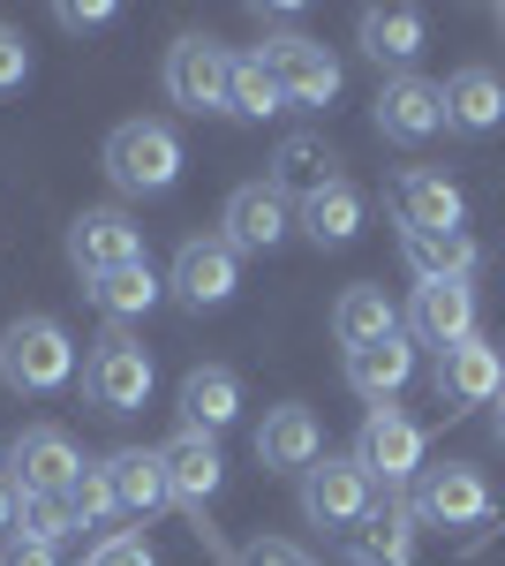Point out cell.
Returning <instances> with one entry per match:
<instances>
[{
    "label": "cell",
    "mask_w": 505,
    "mask_h": 566,
    "mask_svg": "<svg viewBox=\"0 0 505 566\" xmlns=\"http://www.w3.org/2000/svg\"><path fill=\"white\" fill-rule=\"evenodd\" d=\"M106 175L128 197H167L173 181H181V136L167 122H122V129L106 136Z\"/></svg>",
    "instance_id": "cell-1"
},
{
    "label": "cell",
    "mask_w": 505,
    "mask_h": 566,
    "mask_svg": "<svg viewBox=\"0 0 505 566\" xmlns=\"http://www.w3.org/2000/svg\"><path fill=\"white\" fill-rule=\"evenodd\" d=\"M76 370V348L53 317H15L0 333V386L8 392H61Z\"/></svg>",
    "instance_id": "cell-2"
},
{
    "label": "cell",
    "mask_w": 505,
    "mask_h": 566,
    "mask_svg": "<svg viewBox=\"0 0 505 566\" xmlns=\"http://www.w3.org/2000/svg\"><path fill=\"white\" fill-rule=\"evenodd\" d=\"M227 76H234V53L204 31L167 45V98L189 114H227Z\"/></svg>",
    "instance_id": "cell-3"
},
{
    "label": "cell",
    "mask_w": 505,
    "mask_h": 566,
    "mask_svg": "<svg viewBox=\"0 0 505 566\" xmlns=\"http://www.w3.org/2000/svg\"><path fill=\"white\" fill-rule=\"evenodd\" d=\"M370 506H378V483L362 476L355 453H325V461L302 476V514H309L317 528H339V536H347Z\"/></svg>",
    "instance_id": "cell-4"
},
{
    "label": "cell",
    "mask_w": 505,
    "mask_h": 566,
    "mask_svg": "<svg viewBox=\"0 0 505 566\" xmlns=\"http://www.w3.org/2000/svg\"><path fill=\"white\" fill-rule=\"evenodd\" d=\"M84 392H91L98 416H136L151 400V355H144V340L106 333L98 355H91V370H84Z\"/></svg>",
    "instance_id": "cell-5"
},
{
    "label": "cell",
    "mask_w": 505,
    "mask_h": 566,
    "mask_svg": "<svg viewBox=\"0 0 505 566\" xmlns=\"http://www.w3.org/2000/svg\"><path fill=\"white\" fill-rule=\"evenodd\" d=\"M144 258V227L114 205H91V212L69 219V264L84 272V280H106V272H122V264Z\"/></svg>",
    "instance_id": "cell-6"
},
{
    "label": "cell",
    "mask_w": 505,
    "mask_h": 566,
    "mask_svg": "<svg viewBox=\"0 0 505 566\" xmlns=\"http://www.w3.org/2000/svg\"><path fill=\"white\" fill-rule=\"evenodd\" d=\"M415 522H438V528H475L491 522V483H483V469H467V461H445V469H422L415 483Z\"/></svg>",
    "instance_id": "cell-7"
},
{
    "label": "cell",
    "mask_w": 505,
    "mask_h": 566,
    "mask_svg": "<svg viewBox=\"0 0 505 566\" xmlns=\"http://www.w3.org/2000/svg\"><path fill=\"white\" fill-rule=\"evenodd\" d=\"M355 461L370 483H408L422 476V423H408L392 400L362 416V438H355Z\"/></svg>",
    "instance_id": "cell-8"
},
{
    "label": "cell",
    "mask_w": 505,
    "mask_h": 566,
    "mask_svg": "<svg viewBox=\"0 0 505 566\" xmlns=\"http://www.w3.org/2000/svg\"><path fill=\"white\" fill-rule=\"evenodd\" d=\"M234 287H242V258L227 250V234H197V242L173 250V295L189 310L234 303Z\"/></svg>",
    "instance_id": "cell-9"
},
{
    "label": "cell",
    "mask_w": 505,
    "mask_h": 566,
    "mask_svg": "<svg viewBox=\"0 0 505 566\" xmlns=\"http://www.w3.org/2000/svg\"><path fill=\"white\" fill-rule=\"evenodd\" d=\"M8 469H15V499H39V491H69V483L84 476V461H76L69 431H53V423H39V431L15 438V446H8Z\"/></svg>",
    "instance_id": "cell-10"
},
{
    "label": "cell",
    "mask_w": 505,
    "mask_h": 566,
    "mask_svg": "<svg viewBox=\"0 0 505 566\" xmlns=\"http://www.w3.org/2000/svg\"><path fill=\"white\" fill-rule=\"evenodd\" d=\"M445 129V84H422V76H392L378 91V136L385 144H430Z\"/></svg>",
    "instance_id": "cell-11"
},
{
    "label": "cell",
    "mask_w": 505,
    "mask_h": 566,
    "mask_svg": "<svg viewBox=\"0 0 505 566\" xmlns=\"http://www.w3.org/2000/svg\"><path fill=\"white\" fill-rule=\"evenodd\" d=\"M219 227H227V250L242 258V250H280L295 219H287V197H280L272 181H242V189L227 197Z\"/></svg>",
    "instance_id": "cell-12"
},
{
    "label": "cell",
    "mask_w": 505,
    "mask_h": 566,
    "mask_svg": "<svg viewBox=\"0 0 505 566\" xmlns=\"http://www.w3.org/2000/svg\"><path fill=\"white\" fill-rule=\"evenodd\" d=\"M264 61H272L280 91H287V106H333L339 98V61L317 39H272Z\"/></svg>",
    "instance_id": "cell-13"
},
{
    "label": "cell",
    "mask_w": 505,
    "mask_h": 566,
    "mask_svg": "<svg viewBox=\"0 0 505 566\" xmlns=\"http://www.w3.org/2000/svg\"><path fill=\"white\" fill-rule=\"evenodd\" d=\"M392 212H400V234H445V227H467V197L445 175L408 167L392 181Z\"/></svg>",
    "instance_id": "cell-14"
},
{
    "label": "cell",
    "mask_w": 505,
    "mask_h": 566,
    "mask_svg": "<svg viewBox=\"0 0 505 566\" xmlns=\"http://www.w3.org/2000/svg\"><path fill=\"white\" fill-rule=\"evenodd\" d=\"M408 333L430 340L438 355L461 348V340H475V287H467V280H430V287H415Z\"/></svg>",
    "instance_id": "cell-15"
},
{
    "label": "cell",
    "mask_w": 505,
    "mask_h": 566,
    "mask_svg": "<svg viewBox=\"0 0 505 566\" xmlns=\"http://www.w3.org/2000/svg\"><path fill=\"white\" fill-rule=\"evenodd\" d=\"M347 559L355 566H415V506L378 499L362 522L347 528Z\"/></svg>",
    "instance_id": "cell-16"
},
{
    "label": "cell",
    "mask_w": 505,
    "mask_h": 566,
    "mask_svg": "<svg viewBox=\"0 0 505 566\" xmlns=\"http://www.w3.org/2000/svg\"><path fill=\"white\" fill-rule=\"evenodd\" d=\"M256 461L264 469H280V476H309L317 461H325V431H317V416L309 408H272L264 423H256Z\"/></svg>",
    "instance_id": "cell-17"
},
{
    "label": "cell",
    "mask_w": 505,
    "mask_h": 566,
    "mask_svg": "<svg viewBox=\"0 0 505 566\" xmlns=\"http://www.w3.org/2000/svg\"><path fill=\"white\" fill-rule=\"evenodd\" d=\"M234 416H242V378H234L227 363H197V370L181 378V431L219 438Z\"/></svg>",
    "instance_id": "cell-18"
},
{
    "label": "cell",
    "mask_w": 505,
    "mask_h": 566,
    "mask_svg": "<svg viewBox=\"0 0 505 566\" xmlns=\"http://www.w3.org/2000/svg\"><path fill=\"white\" fill-rule=\"evenodd\" d=\"M159 469H167V491L181 499V506H204L211 491H219V476H227V461H219V438L204 431H181L159 446Z\"/></svg>",
    "instance_id": "cell-19"
},
{
    "label": "cell",
    "mask_w": 505,
    "mask_h": 566,
    "mask_svg": "<svg viewBox=\"0 0 505 566\" xmlns=\"http://www.w3.org/2000/svg\"><path fill=\"white\" fill-rule=\"evenodd\" d=\"M438 392L445 400H467V408H483V400H498L505 392V355L491 340H461V348L438 355Z\"/></svg>",
    "instance_id": "cell-20"
},
{
    "label": "cell",
    "mask_w": 505,
    "mask_h": 566,
    "mask_svg": "<svg viewBox=\"0 0 505 566\" xmlns=\"http://www.w3.org/2000/svg\"><path fill=\"white\" fill-rule=\"evenodd\" d=\"M264 181H272L280 197H302V205H309V197H325L339 181V151L325 136H287V144L272 151V175Z\"/></svg>",
    "instance_id": "cell-21"
},
{
    "label": "cell",
    "mask_w": 505,
    "mask_h": 566,
    "mask_svg": "<svg viewBox=\"0 0 505 566\" xmlns=\"http://www.w3.org/2000/svg\"><path fill=\"white\" fill-rule=\"evenodd\" d=\"M408 378H415V348H408V333H392V340H378V348H355V355H347V386L362 392L370 408H385Z\"/></svg>",
    "instance_id": "cell-22"
},
{
    "label": "cell",
    "mask_w": 505,
    "mask_h": 566,
    "mask_svg": "<svg viewBox=\"0 0 505 566\" xmlns=\"http://www.w3.org/2000/svg\"><path fill=\"white\" fill-rule=\"evenodd\" d=\"M505 122V84L491 69H461L453 84H445V129L461 136H491Z\"/></svg>",
    "instance_id": "cell-23"
},
{
    "label": "cell",
    "mask_w": 505,
    "mask_h": 566,
    "mask_svg": "<svg viewBox=\"0 0 505 566\" xmlns=\"http://www.w3.org/2000/svg\"><path fill=\"white\" fill-rule=\"evenodd\" d=\"M392 333H400V310L385 303V287H347V295L333 303V340L347 355L378 348V340H392Z\"/></svg>",
    "instance_id": "cell-24"
},
{
    "label": "cell",
    "mask_w": 505,
    "mask_h": 566,
    "mask_svg": "<svg viewBox=\"0 0 505 566\" xmlns=\"http://www.w3.org/2000/svg\"><path fill=\"white\" fill-rule=\"evenodd\" d=\"M422 39H430L422 8H370V15H362V53H370L378 69H400V76H408V61L422 53Z\"/></svg>",
    "instance_id": "cell-25"
},
{
    "label": "cell",
    "mask_w": 505,
    "mask_h": 566,
    "mask_svg": "<svg viewBox=\"0 0 505 566\" xmlns=\"http://www.w3.org/2000/svg\"><path fill=\"white\" fill-rule=\"evenodd\" d=\"M400 258H408V272L430 287V280H467L483 250H475L467 227H445V234H400Z\"/></svg>",
    "instance_id": "cell-26"
},
{
    "label": "cell",
    "mask_w": 505,
    "mask_h": 566,
    "mask_svg": "<svg viewBox=\"0 0 505 566\" xmlns=\"http://www.w3.org/2000/svg\"><path fill=\"white\" fill-rule=\"evenodd\" d=\"M106 491H114V506H122V514H159V506L173 499L159 453H144V446H128V453L106 461Z\"/></svg>",
    "instance_id": "cell-27"
},
{
    "label": "cell",
    "mask_w": 505,
    "mask_h": 566,
    "mask_svg": "<svg viewBox=\"0 0 505 566\" xmlns=\"http://www.w3.org/2000/svg\"><path fill=\"white\" fill-rule=\"evenodd\" d=\"M280 106H287V91H280V76H272L264 45H256V53H234V76H227V114L264 122V114H280Z\"/></svg>",
    "instance_id": "cell-28"
},
{
    "label": "cell",
    "mask_w": 505,
    "mask_h": 566,
    "mask_svg": "<svg viewBox=\"0 0 505 566\" xmlns=\"http://www.w3.org/2000/svg\"><path fill=\"white\" fill-rule=\"evenodd\" d=\"M302 234H309L317 250H339V242H355V234H362V197H355L347 181H333L325 197H309V205H302Z\"/></svg>",
    "instance_id": "cell-29"
},
{
    "label": "cell",
    "mask_w": 505,
    "mask_h": 566,
    "mask_svg": "<svg viewBox=\"0 0 505 566\" xmlns=\"http://www.w3.org/2000/svg\"><path fill=\"white\" fill-rule=\"evenodd\" d=\"M91 303L106 310L114 325H122V317H144V310L159 303V272H151V258L122 264V272H106V280H91Z\"/></svg>",
    "instance_id": "cell-30"
},
{
    "label": "cell",
    "mask_w": 505,
    "mask_h": 566,
    "mask_svg": "<svg viewBox=\"0 0 505 566\" xmlns=\"http://www.w3.org/2000/svg\"><path fill=\"white\" fill-rule=\"evenodd\" d=\"M69 528H76V514H69V499H61V491L15 499V536H39V544H53V536H69Z\"/></svg>",
    "instance_id": "cell-31"
},
{
    "label": "cell",
    "mask_w": 505,
    "mask_h": 566,
    "mask_svg": "<svg viewBox=\"0 0 505 566\" xmlns=\"http://www.w3.org/2000/svg\"><path fill=\"white\" fill-rule=\"evenodd\" d=\"M69 499V514H76V528H91V522H106L114 514V491H106V469H84V476L61 491Z\"/></svg>",
    "instance_id": "cell-32"
},
{
    "label": "cell",
    "mask_w": 505,
    "mask_h": 566,
    "mask_svg": "<svg viewBox=\"0 0 505 566\" xmlns=\"http://www.w3.org/2000/svg\"><path fill=\"white\" fill-rule=\"evenodd\" d=\"M31 84V45H23V31H8V23H0V98H8V91H23Z\"/></svg>",
    "instance_id": "cell-33"
},
{
    "label": "cell",
    "mask_w": 505,
    "mask_h": 566,
    "mask_svg": "<svg viewBox=\"0 0 505 566\" xmlns=\"http://www.w3.org/2000/svg\"><path fill=\"white\" fill-rule=\"evenodd\" d=\"M84 566H159V552L144 536H106V544H91Z\"/></svg>",
    "instance_id": "cell-34"
},
{
    "label": "cell",
    "mask_w": 505,
    "mask_h": 566,
    "mask_svg": "<svg viewBox=\"0 0 505 566\" xmlns=\"http://www.w3.org/2000/svg\"><path fill=\"white\" fill-rule=\"evenodd\" d=\"M53 23L61 31H98V23H114V0H61Z\"/></svg>",
    "instance_id": "cell-35"
},
{
    "label": "cell",
    "mask_w": 505,
    "mask_h": 566,
    "mask_svg": "<svg viewBox=\"0 0 505 566\" xmlns=\"http://www.w3.org/2000/svg\"><path fill=\"white\" fill-rule=\"evenodd\" d=\"M0 566H61V559H53V544H39V536H15Z\"/></svg>",
    "instance_id": "cell-36"
},
{
    "label": "cell",
    "mask_w": 505,
    "mask_h": 566,
    "mask_svg": "<svg viewBox=\"0 0 505 566\" xmlns=\"http://www.w3.org/2000/svg\"><path fill=\"white\" fill-rule=\"evenodd\" d=\"M242 566H309L295 552V544H250V552H242Z\"/></svg>",
    "instance_id": "cell-37"
},
{
    "label": "cell",
    "mask_w": 505,
    "mask_h": 566,
    "mask_svg": "<svg viewBox=\"0 0 505 566\" xmlns=\"http://www.w3.org/2000/svg\"><path fill=\"white\" fill-rule=\"evenodd\" d=\"M15 522V483H0V528Z\"/></svg>",
    "instance_id": "cell-38"
},
{
    "label": "cell",
    "mask_w": 505,
    "mask_h": 566,
    "mask_svg": "<svg viewBox=\"0 0 505 566\" xmlns=\"http://www.w3.org/2000/svg\"><path fill=\"white\" fill-rule=\"evenodd\" d=\"M491 431H498V446H505V392H498V408H491Z\"/></svg>",
    "instance_id": "cell-39"
}]
</instances>
